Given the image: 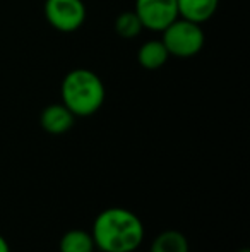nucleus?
Wrapping results in <instances>:
<instances>
[{"label":"nucleus","instance_id":"f257e3e1","mask_svg":"<svg viewBox=\"0 0 250 252\" xmlns=\"http://www.w3.org/2000/svg\"><path fill=\"white\" fill-rule=\"evenodd\" d=\"M91 235L103 252H134L144 240V225L129 209L108 208L96 216Z\"/></svg>","mask_w":250,"mask_h":252},{"label":"nucleus","instance_id":"f03ea898","mask_svg":"<svg viewBox=\"0 0 250 252\" xmlns=\"http://www.w3.org/2000/svg\"><path fill=\"white\" fill-rule=\"evenodd\" d=\"M60 94L62 103L74 115L89 117L103 106L107 91L96 72L89 69H74L63 77Z\"/></svg>","mask_w":250,"mask_h":252},{"label":"nucleus","instance_id":"7ed1b4c3","mask_svg":"<svg viewBox=\"0 0 250 252\" xmlns=\"http://www.w3.org/2000/svg\"><path fill=\"white\" fill-rule=\"evenodd\" d=\"M161 33H163L161 41L167 47L170 57H177V59L195 57L202 50L204 41H206V34H204L200 24L184 19L180 16L170 26L165 28Z\"/></svg>","mask_w":250,"mask_h":252},{"label":"nucleus","instance_id":"20e7f679","mask_svg":"<svg viewBox=\"0 0 250 252\" xmlns=\"http://www.w3.org/2000/svg\"><path fill=\"white\" fill-rule=\"evenodd\" d=\"M45 19L60 33H74L86 21V5L83 0H47Z\"/></svg>","mask_w":250,"mask_h":252},{"label":"nucleus","instance_id":"39448f33","mask_svg":"<svg viewBox=\"0 0 250 252\" xmlns=\"http://www.w3.org/2000/svg\"><path fill=\"white\" fill-rule=\"evenodd\" d=\"M134 12L144 30L161 33L178 17V3L177 0H136Z\"/></svg>","mask_w":250,"mask_h":252},{"label":"nucleus","instance_id":"423d86ee","mask_svg":"<svg viewBox=\"0 0 250 252\" xmlns=\"http://www.w3.org/2000/svg\"><path fill=\"white\" fill-rule=\"evenodd\" d=\"M74 122H76V115L63 103H52L47 108H43L40 115V124L43 130L52 136H62L69 132Z\"/></svg>","mask_w":250,"mask_h":252},{"label":"nucleus","instance_id":"0eeeda50","mask_svg":"<svg viewBox=\"0 0 250 252\" xmlns=\"http://www.w3.org/2000/svg\"><path fill=\"white\" fill-rule=\"evenodd\" d=\"M177 3L178 16L194 21L197 24H202L214 16L218 5H220V0H177Z\"/></svg>","mask_w":250,"mask_h":252},{"label":"nucleus","instance_id":"6e6552de","mask_svg":"<svg viewBox=\"0 0 250 252\" xmlns=\"http://www.w3.org/2000/svg\"><path fill=\"white\" fill-rule=\"evenodd\" d=\"M170 59L167 47L161 40H149L137 50V62L146 70H158Z\"/></svg>","mask_w":250,"mask_h":252},{"label":"nucleus","instance_id":"1a4fd4ad","mask_svg":"<svg viewBox=\"0 0 250 252\" xmlns=\"http://www.w3.org/2000/svg\"><path fill=\"white\" fill-rule=\"evenodd\" d=\"M149 252H189V240L178 230H165L151 244Z\"/></svg>","mask_w":250,"mask_h":252},{"label":"nucleus","instance_id":"9d476101","mask_svg":"<svg viewBox=\"0 0 250 252\" xmlns=\"http://www.w3.org/2000/svg\"><path fill=\"white\" fill-rule=\"evenodd\" d=\"M94 247L96 246H94L93 235L79 228L65 232L58 242L60 252H93Z\"/></svg>","mask_w":250,"mask_h":252},{"label":"nucleus","instance_id":"9b49d317","mask_svg":"<svg viewBox=\"0 0 250 252\" xmlns=\"http://www.w3.org/2000/svg\"><path fill=\"white\" fill-rule=\"evenodd\" d=\"M142 30L144 28L140 24V19L134 10H125L115 19V31L118 36L125 38V40H132V38L139 36Z\"/></svg>","mask_w":250,"mask_h":252},{"label":"nucleus","instance_id":"f8f14e48","mask_svg":"<svg viewBox=\"0 0 250 252\" xmlns=\"http://www.w3.org/2000/svg\"><path fill=\"white\" fill-rule=\"evenodd\" d=\"M0 252H10L9 244H7V240L2 235H0Z\"/></svg>","mask_w":250,"mask_h":252},{"label":"nucleus","instance_id":"ddd939ff","mask_svg":"<svg viewBox=\"0 0 250 252\" xmlns=\"http://www.w3.org/2000/svg\"><path fill=\"white\" fill-rule=\"evenodd\" d=\"M238 252H250L249 249H242V251H238Z\"/></svg>","mask_w":250,"mask_h":252},{"label":"nucleus","instance_id":"4468645a","mask_svg":"<svg viewBox=\"0 0 250 252\" xmlns=\"http://www.w3.org/2000/svg\"><path fill=\"white\" fill-rule=\"evenodd\" d=\"M134 252H137V251H134Z\"/></svg>","mask_w":250,"mask_h":252}]
</instances>
